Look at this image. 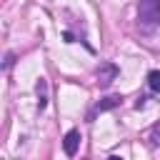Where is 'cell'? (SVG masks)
<instances>
[{"instance_id": "obj_1", "label": "cell", "mask_w": 160, "mask_h": 160, "mask_svg": "<svg viewBox=\"0 0 160 160\" xmlns=\"http://www.w3.org/2000/svg\"><path fill=\"white\" fill-rule=\"evenodd\" d=\"M138 20L145 25H160V0H140Z\"/></svg>"}, {"instance_id": "obj_2", "label": "cell", "mask_w": 160, "mask_h": 160, "mask_svg": "<svg viewBox=\"0 0 160 160\" xmlns=\"http://www.w3.org/2000/svg\"><path fill=\"white\" fill-rule=\"evenodd\" d=\"M115 78H118V68H115L112 62H105V65L98 68V82H100L102 88H108Z\"/></svg>"}, {"instance_id": "obj_3", "label": "cell", "mask_w": 160, "mask_h": 160, "mask_svg": "<svg viewBox=\"0 0 160 160\" xmlns=\"http://www.w3.org/2000/svg\"><path fill=\"white\" fill-rule=\"evenodd\" d=\"M78 145H80V130H70L62 140V148H65V155H75L78 152Z\"/></svg>"}, {"instance_id": "obj_4", "label": "cell", "mask_w": 160, "mask_h": 160, "mask_svg": "<svg viewBox=\"0 0 160 160\" xmlns=\"http://www.w3.org/2000/svg\"><path fill=\"white\" fill-rule=\"evenodd\" d=\"M118 105H120V98H118V95H110V98H102V100L98 102V110L105 112V110H112V108H118Z\"/></svg>"}, {"instance_id": "obj_5", "label": "cell", "mask_w": 160, "mask_h": 160, "mask_svg": "<svg viewBox=\"0 0 160 160\" xmlns=\"http://www.w3.org/2000/svg\"><path fill=\"white\" fill-rule=\"evenodd\" d=\"M38 95H40V100H38V108L42 110V108L48 105V98H45V80H42V78L38 80Z\"/></svg>"}, {"instance_id": "obj_6", "label": "cell", "mask_w": 160, "mask_h": 160, "mask_svg": "<svg viewBox=\"0 0 160 160\" xmlns=\"http://www.w3.org/2000/svg\"><path fill=\"white\" fill-rule=\"evenodd\" d=\"M148 85H150L155 92H160V72H158V70H152V72L148 75Z\"/></svg>"}, {"instance_id": "obj_7", "label": "cell", "mask_w": 160, "mask_h": 160, "mask_svg": "<svg viewBox=\"0 0 160 160\" xmlns=\"http://www.w3.org/2000/svg\"><path fill=\"white\" fill-rule=\"evenodd\" d=\"M150 138H152V142H155V145L160 142V125H155V128L150 130Z\"/></svg>"}]
</instances>
